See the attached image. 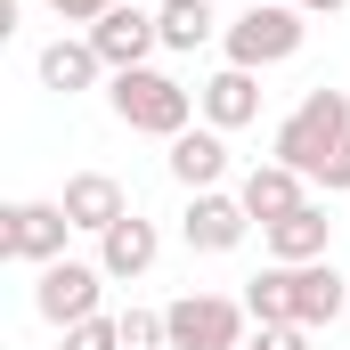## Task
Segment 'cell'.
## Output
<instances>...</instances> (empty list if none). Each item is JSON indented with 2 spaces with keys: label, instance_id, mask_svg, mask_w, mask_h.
Returning <instances> with one entry per match:
<instances>
[{
  "label": "cell",
  "instance_id": "44dd1931",
  "mask_svg": "<svg viewBox=\"0 0 350 350\" xmlns=\"http://www.w3.org/2000/svg\"><path fill=\"white\" fill-rule=\"evenodd\" d=\"M245 350H310V326H253Z\"/></svg>",
  "mask_w": 350,
  "mask_h": 350
},
{
  "label": "cell",
  "instance_id": "ac0fdd59",
  "mask_svg": "<svg viewBox=\"0 0 350 350\" xmlns=\"http://www.w3.org/2000/svg\"><path fill=\"white\" fill-rule=\"evenodd\" d=\"M245 310H253V326H293V269L269 261L253 285H245Z\"/></svg>",
  "mask_w": 350,
  "mask_h": 350
},
{
  "label": "cell",
  "instance_id": "7c38bea8",
  "mask_svg": "<svg viewBox=\"0 0 350 350\" xmlns=\"http://www.w3.org/2000/svg\"><path fill=\"white\" fill-rule=\"evenodd\" d=\"M196 106H204V122H212V131H245V122H261V74L220 66L212 82L196 90Z\"/></svg>",
  "mask_w": 350,
  "mask_h": 350
},
{
  "label": "cell",
  "instance_id": "ba28073f",
  "mask_svg": "<svg viewBox=\"0 0 350 350\" xmlns=\"http://www.w3.org/2000/svg\"><path fill=\"white\" fill-rule=\"evenodd\" d=\"M245 228H253V212H245V196H228V187H204V196H187V212H179L187 253H237Z\"/></svg>",
  "mask_w": 350,
  "mask_h": 350
},
{
  "label": "cell",
  "instance_id": "8992f818",
  "mask_svg": "<svg viewBox=\"0 0 350 350\" xmlns=\"http://www.w3.org/2000/svg\"><path fill=\"white\" fill-rule=\"evenodd\" d=\"M106 285H114V277H106L98 261H74V253H66V261H49V269H41V285H33V310H41V318L66 334V326L98 318V293H106Z\"/></svg>",
  "mask_w": 350,
  "mask_h": 350
},
{
  "label": "cell",
  "instance_id": "ffe728a7",
  "mask_svg": "<svg viewBox=\"0 0 350 350\" xmlns=\"http://www.w3.org/2000/svg\"><path fill=\"white\" fill-rule=\"evenodd\" d=\"M66 350H122V318H82V326H66Z\"/></svg>",
  "mask_w": 350,
  "mask_h": 350
},
{
  "label": "cell",
  "instance_id": "6da1fadb",
  "mask_svg": "<svg viewBox=\"0 0 350 350\" xmlns=\"http://www.w3.org/2000/svg\"><path fill=\"white\" fill-rule=\"evenodd\" d=\"M269 163H285V172L318 179L326 196H342L350 187V90H310V98L277 122Z\"/></svg>",
  "mask_w": 350,
  "mask_h": 350
},
{
  "label": "cell",
  "instance_id": "30bf717a",
  "mask_svg": "<svg viewBox=\"0 0 350 350\" xmlns=\"http://www.w3.org/2000/svg\"><path fill=\"white\" fill-rule=\"evenodd\" d=\"M163 163H172V179L187 187V196H204V187H220V179H228V131H212V122H196V131H179Z\"/></svg>",
  "mask_w": 350,
  "mask_h": 350
},
{
  "label": "cell",
  "instance_id": "5bb4252c",
  "mask_svg": "<svg viewBox=\"0 0 350 350\" xmlns=\"http://www.w3.org/2000/svg\"><path fill=\"white\" fill-rule=\"evenodd\" d=\"M155 253H163V228H155V220H139V212H131V220H114V228L98 237V269H106L114 285H122V277H147Z\"/></svg>",
  "mask_w": 350,
  "mask_h": 350
},
{
  "label": "cell",
  "instance_id": "4fadbf2b",
  "mask_svg": "<svg viewBox=\"0 0 350 350\" xmlns=\"http://www.w3.org/2000/svg\"><path fill=\"white\" fill-rule=\"evenodd\" d=\"M342 310H350V277L334 261H301V269H293V326L318 334V326H334Z\"/></svg>",
  "mask_w": 350,
  "mask_h": 350
},
{
  "label": "cell",
  "instance_id": "e0dca14e",
  "mask_svg": "<svg viewBox=\"0 0 350 350\" xmlns=\"http://www.w3.org/2000/svg\"><path fill=\"white\" fill-rule=\"evenodd\" d=\"M155 33H163V49H179V57H187V49L220 41L228 25L212 16V0H163V8H155Z\"/></svg>",
  "mask_w": 350,
  "mask_h": 350
},
{
  "label": "cell",
  "instance_id": "8fae6325",
  "mask_svg": "<svg viewBox=\"0 0 350 350\" xmlns=\"http://www.w3.org/2000/svg\"><path fill=\"white\" fill-rule=\"evenodd\" d=\"M269 261L301 269V261H326L334 253V220H326V204H301V212H285V220H269Z\"/></svg>",
  "mask_w": 350,
  "mask_h": 350
},
{
  "label": "cell",
  "instance_id": "277c9868",
  "mask_svg": "<svg viewBox=\"0 0 350 350\" xmlns=\"http://www.w3.org/2000/svg\"><path fill=\"white\" fill-rule=\"evenodd\" d=\"M245 326H253V310L228 301V293H179L163 310L172 350H245Z\"/></svg>",
  "mask_w": 350,
  "mask_h": 350
},
{
  "label": "cell",
  "instance_id": "9a60e30c",
  "mask_svg": "<svg viewBox=\"0 0 350 350\" xmlns=\"http://www.w3.org/2000/svg\"><path fill=\"white\" fill-rule=\"evenodd\" d=\"M237 196H245V212L269 228V220H285V212H301V204H310V179L285 172V163H253V172L237 179Z\"/></svg>",
  "mask_w": 350,
  "mask_h": 350
},
{
  "label": "cell",
  "instance_id": "2e32d148",
  "mask_svg": "<svg viewBox=\"0 0 350 350\" xmlns=\"http://www.w3.org/2000/svg\"><path fill=\"white\" fill-rule=\"evenodd\" d=\"M41 82H49V90H66V98H82V90L114 82V74H106V57L90 49V33H82V41H66V33H57V41L41 49Z\"/></svg>",
  "mask_w": 350,
  "mask_h": 350
},
{
  "label": "cell",
  "instance_id": "603a6c76",
  "mask_svg": "<svg viewBox=\"0 0 350 350\" xmlns=\"http://www.w3.org/2000/svg\"><path fill=\"white\" fill-rule=\"evenodd\" d=\"M293 8H301V16H342L350 0H293Z\"/></svg>",
  "mask_w": 350,
  "mask_h": 350
},
{
  "label": "cell",
  "instance_id": "7a4b0ae2",
  "mask_svg": "<svg viewBox=\"0 0 350 350\" xmlns=\"http://www.w3.org/2000/svg\"><path fill=\"white\" fill-rule=\"evenodd\" d=\"M106 106H114V122L122 131H147V139H179V131H196V90L163 74V66H131V74H114L106 82Z\"/></svg>",
  "mask_w": 350,
  "mask_h": 350
},
{
  "label": "cell",
  "instance_id": "7402d4cb",
  "mask_svg": "<svg viewBox=\"0 0 350 350\" xmlns=\"http://www.w3.org/2000/svg\"><path fill=\"white\" fill-rule=\"evenodd\" d=\"M49 8H57V16H66V25H98V16H106V8H122V0H49Z\"/></svg>",
  "mask_w": 350,
  "mask_h": 350
},
{
  "label": "cell",
  "instance_id": "3957f363",
  "mask_svg": "<svg viewBox=\"0 0 350 350\" xmlns=\"http://www.w3.org/2000/svg\"><path fill=\"white\" fill-rule=\"evenodd\" d=\"M301 41H310V16H301L293 0H253V8H245L228 33H220L228 66H245V74H269V66L301 57Z\"/></svg>",
  "mask_w": 350,
  "mask_h": 350
},
{
  "label": "cell",
  "instance_id": "52a82bcc",
  "mask_svg": "<svg viewBox=\"0 0 350 350\" xmlns=\"http://www.w3.org/2000/svg\"><path fill=\"white\" fill-rule=\"evenodd\" d=\"M90 49L106 57V74H131V66H147V57L163 49V33H155V8H139V0L106 8V16L90 25Z\"/></svg>",
  "mask_w": 350,
  "mask_h": 350
},
{
  "label": "cell",
  "instance_id": "5b68a950",
  "mask_svg": "<svg viewBox=\"0 0 350 350\" xmlns=\"http://www.w3.org/2000/svg\"><path fill=\"white\" fill-rule=\"evenodd\" d=\"M66 237H82L74 220H66V204H49V196H25V204H8L0 212V253L25 269H49L66 261Z\"/></svg>",
  "mask_w": 350,
  "mask_h": 350
},
{
  "label": "cell",
  "instance_id": "9c48e42d",
  "mask_svg": "<svg viewBox=\"0 0 350 350\" xmlns=\"http://www.w3.org/2000/svg\"><path fill=\"white\" fill-rule=\"evenodd\" d=\"M57 204H66V220H74L82 237H106L114 220H131V196H122V179H114V172H74Z\"/></svg>",
  "mask_w": 350,
  "mask_h": 350
},
{
  "label": "cell",
  "instance_id": "d6986e66",
  "mask_svg": "<svg viewBox=\"0 0 350 350\" xmlns=\"http://www.w3.org/2000/svg\"><path fill=\"white\" fill-rule=\"evenodd\" d=\"M122 350H172L163 310H122Z\"/></svg>",
  "mask_w": 350,
  "mask_h": 350
}]
</instances>
